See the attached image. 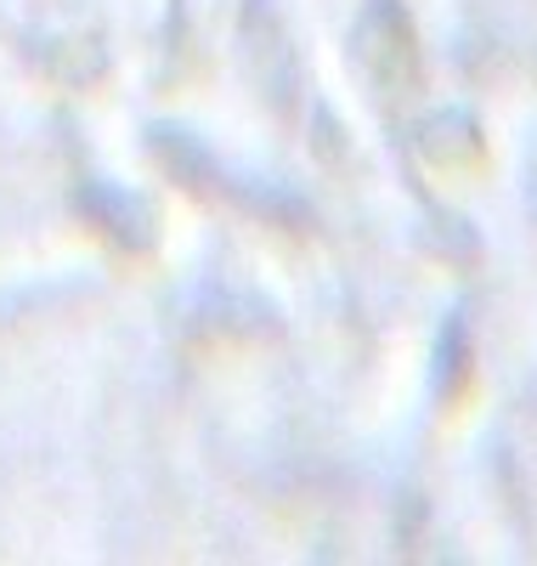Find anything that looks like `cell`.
I'll list each match as a JSON object with an SVG mask.
<instances>
[{
	"mask_svg": "<svg viewBox=\"0 0 537 566\" xmlns=\"http://www.w3.org/2000/svg\"><path fill=\"white\" fill-rule=\"evenodd\" d=\"M351 57H357V74L368 80V91L385 108H408L419 97V85H424L419 34H413V18L397 7V0H373V7L357 18Z\"/></svg>",
	"mask_w": 537,
	"mask_h": 566,
	"instance_id": "6da1fadb",
	"label": "cell"
},
{
	"mask_svg": "<svg viewBox=\"0 0 537 566\" xmlns=\"http://www.w3.org/2000/svg\"><path fill=\"white\" fill-rule=\"evenodd\" d=\"M413 148H419V159L424 165H435L442 176H475L481 165H486V136H481V125L470 119V114H430L419 130H413Z\"/></svg>",
	"mask_w": 537,
	"mask_h": 566,
	"instance_id": "7a4b0ae2",
	"label": "cell"
}]
</instances>
